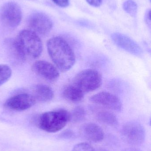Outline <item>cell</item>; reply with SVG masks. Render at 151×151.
I'll use <instances>...</instances> for the list:
<instances>
[{
	"instance_id": "obj_1",
	"label": "cell",
	"mask_w": 151,
	"mask_h": 151,
	"mask_svg": "<svg viewBox=\"0 0 151 151\" xmlns=\"http://www.w3.org/2000/svg\"><path fill=\"white\" fill-rule=\"evenodd\" d=\"M48 53L59 70L68 71L76 61L75 54L69 43L63 37H53L47 42Z\"/></svg>"
},
{
	"instance_id": "obj_22",
	"label": "cell",
	"mask_w": 151,
	"mask_h": 151,
	"mask_svg": "<svg viewBox=\"0 0 151 151\" xmlns=\"http://www.w3.org/2000/svg\"><path fill=\"white\" fill-rule=\"evenodd\" d=\"M55 4L62 8H66L69 4V0H51Z\"/></svg>"
},
{
	"instance_id": "obj_20",
	"label": "cell",
	"mask_w": 151,
	"mask_h": 151,
	"mask_svg": "<svg viewBox=\"0 0 151 151\" xmlns=\"http://www.w3.org/2000/svg\"><path fill=\"white\" fill-rule=\"evenodd\" d=\"M72 151H95L92 145L87 142H82L76 145Z\"/></svg>"
},
{
	"instance_id": "obj_8",
	"label": "cell",
	"mask_w": 151,
	"mask_h": 151,
	"mask_svg": "<svg viewBox=\"0 0 151 151\" xmlns=\"http://www.w3.org/2000/svg\"><path fill=\"white\" fill-rule=\"evenodd\" d=\"M90 101L112 111H120L122 109V103L120 99L110 92L103 91L97 93L90 98Z\"/></svg>"
},
{
	"instance_id": "obj_16",
	"label": "cell",
	"mask_w": 151,
	"mask_h": 151,
	"mask_svg": "<svg viewBox=\"0 0 151 151\" xmlns=\"http://www.w3.org/2000/svg\"><path fill=\"white\" fill-rule=\"evenodd\" d=\"M8 44L9 50L14 58L19 62H24L26 59V58L16 40L15 39L12 40Z\"/></svg>"
},
{
	"instance_id": "obj_17",
	"label": "cell",
	"mask_w": 151,
	"mask_h": 151,
	"mask_svg": "<svg viewBox=\"0 0 151 151\" xmlns=\"http://www.w3.org/2000/svg\"><path fill=\"white\" fill-rule=\"evenodd\" d=\"M86 115V111L83 107L81 106H77L70 113L71 120L75 123L80 122L84 119Z\"/></svg>"
},
{
	"instance_id": "obj_4",
	"label": "cell",
	"mask_w": 151,
	"mask_h": 151,
	"mask_svg": "<svg viewBox=\"0 0 151 151\" xmlns=\"http://www.w3.org/2000/svg\"><path fill=\"white\" fill-rule=\"evenodd\" d=\"M102 76L96 70L87 69L78 73L73 79V84L85 93L97 89L102 83Z\"/></svg>"
},
{
	"instance_id": "obj_11",
	"label": "cell",
	"mask_w": 151,
	"mask_h": 151,
	"mask_svg": "<svg viewBox=\"0 0 151 151\" xmlns=\"http://www.w3.org/2000/svg\"><path fill=\"white\" fill-rule=\"evenodd\" d=\"M32 69L35 74L49 81H56L59 76V71L56 67L46 61H36L33 64Z\"/></svg>"
},
{
	"instance_id": "obj_24",
	"label": "cell",
	"mask_w": 151,
	"mask_h": 151,
	"mask_svg": "<svg viewBox=\"0 0 151 151\" xmlns=\"http://www.w3.org/2000/svg\"><path fill=\"white\" fill-rule=\"evenodd\" d=\"M151 11L149 9L146 12V15H145V19L146 20V23L150 25L151 24Z\"/></svg>"
},
{
	"instance_id": "obj_7",
	"label": "cell",
	"mask_w": 151,
	"mask_h": 151,
	"mask_svg": "<svg viewBox=\"0 0 151 151\" xmlns=\"http://www.w3.org/2000/svg\"><path fill=\"white\" fill-rule=\"evenodd\" d=\"M28 24L30 30L37 35H45L52 29L53 23L49 17L42 12H35L29 17Z\"/></svg>"
},
{
	"instance_id": "obj_26",
	"label": "cell",
	"mask_w": 151,
	"mask_h": 151,
	"mask_svg": "<svg viewBox=\"0 0 151 151\" xmlns=\"http://www.w3.org/2000/svg\"><path fill=\"white\" fill-rule=\"evenodd\" d=\"M97 151H109L107 150L106 149H104V148H100V149H98V150Z\"/></svg>"
},
{
	"instance_id": "obj_3",
	"label": "cell",
	"mask_w": 151,
	"mask_h": 151,
	"mask_svg": "<svg viewBox=\"0 0 151 151\" xmlns=\"http://www.w3.org/2000/svg\"><path fill=\"white\" fill-rule=\"evenodd\" d=\"M25 56L37 58L41 55L43 44L38 35L31 30L21 31L15 39Z\"/></svg>"
},
{
	"instance_id": "obj_25",
	"label": "cell",
	"mask_w": 151,
	"mask_h": 151,
	"mask_svg": "<svg viewBox=\"0 0 151 151\" xmlns=\"http://www.w3.org/2000/svg\"><path fill=\"white\" fill-rule=\"evenodd\" d=\"M126 151H141L138 149H135V148H130V149H127Z\"/></svg>"
},
{
	"instance_id": "obj_14",
	"label": "cell",
	"mask_w": 151,
	"mask_h": 151,
	"mask_svg": "<svg viewBox=\"0 0 151 151\" xmlns=\"http://www.w3.org/2000/svg\"><path fill=\"white\" fill-rule=\"evenodd\" d=\"M62 96L66 101L72 103H79L84 98V93L73 84H69L64 87Z\"/></svg>"
},
{
	"instance_id": "obj_10",
	"label": "cell",
	"mask_w": 151,
	"mask_h": 151,
	"mask_svg": "<svg viewBox=\"0 0 151 151\" xmlns=\"http://www.w3.org/2000/svg\"><path fill=\"white\" fill-rule=\"evenodd\" d=\"M111 37L117 46L126 52L137 56H140L142 54V50L140 46L129 36L116 32L112 34Z\"/></svg>"
},
{
	"instance_id": "obj_19",
	"label": "cell",
	"mask_w": 151,
	"mask_h": 151,
	"mask_svg": "<svg viewBox=\"0 0 151 151\" xmlns=\"http://www.w3.org/2000/svg\"><path fill=\"white\" fill-rule=\"evenodd\" d=\"M123 8L125 11L133 17H136L137 13V5L133 0H127L124 2Z\"/></svg>"
},
{
	"instance_id": "obj_12",
	"label": "cell",
	"mask_w": 151,
	"mask_h": 151,
	"mask_svg": "<svg viewBox=\"0 0 151 151\" xmlns=\"http://www.w3.org/2000/svg\"><path fill=\"white\" fill-rule=\"evenodd\" d=\"M80 133L82 137L91 142H100L104 138L103 129L97 124L92 122L82 125L80 129Z\"/></svg>"
},
{
	"instance_id": "obj_18",
	"label": "cell",
	"mask_w": 151,
	"mask_h": 151,
	"mask_svg": "<svg viewBox=\"0 0 151 151\" xmlns=\"http://www.w3.org/2000/svg\"><path fill=\"white\" fill-rule=\"evenodd\" d=\"M12 73V71L9 66L6 65H0V86L9 80Z\"/></svg>"
},
{
	"instance_id": "obj_9",
	"label": "cell",
	"mask_w": 151,
	"mask_h": 151,
	"mask_svg": "<svg viewBox=\"0 0 151 151\" xmlns=\"http://www.w3.org/2000/svg\"><path fill=\"white\" fill-rule=\"evenodd\" d=\"M35 103L33 95L28 93H20L7 99L4 106L12 111H24L31 108Z\"/></svg>"
},
{
	"instance_id": "obj_2",
	"label": "cell",
	"mask_w": 151,
	"mask_h": 151,
	"mask_svg": "<svg viewBox=\"0 0 151 151\" xmlns=\"http://www.w3.org/2000/svg\"><path fill=\"white\" fill-rule=\"evenodd\" d=\"M70 121V113L60 109L40 114L37 118L36 125L45 132L54 133L62 130Z\"/></svg>"
},
{
	"instance_id": "obj_5",
	"label": "cell",
	"mask_w": 151,
	"mask_h": 151,
	"mask_svg": "<svg viewBox=\"0 0 151 151\" xmlns=\"http://www.w3.org/2000/svg\"><path fill=\"white\" fill-rule=\"evenodd\" d=\"M22 17V11L20 6L14 2L6 3L2 7L1 19L6 27L15 28L20 24Z\"/></svg>"
},
{
	"instance_id": "obj_6",
	"label": "cell",
	"mask_w": 151,
	"mask_h": 151,
	"mask_svg": "<svg viewBox=\"0 0 151 151\" xmlns=\"http://www.w3.org/2000/svg\"><path fill=\"white\" fill-rule=\"evenodd\" d=\"M121 134L127 142L134 145H138L142 144L144 141L145 131L140 123L131 122L123 126Z\"/></svg>"
},
{
	"instance_id": "obj_23",
	"label": "cell",
	"mask_w": 151,
	"mask_h": 151,
	"mask_svg": "<svg viewBox=\"0 0 151 151\" xmlns=\"http://www.w3.org/2000/svg\"><path fill=\"white\" fill-rule=\"evenodd\" d=\"M87 2L91 6L98 7L102 3V0H86Z\"/></svg>"
},
{
	"instance_id": "obj_21",
	"label": "cell",
	"mask_w": 151,
	"mask_h": 151,
	"mask_svg": "<svg viewBox=\"0 0 151 151\" xmlns=\"http://www.w3.org/2000/svg\"><path fill=\"white\" fill-rule=\"evenodd\" d=\"M75 134L73 131L71 130H66L60 134V137L64 139H73L75 137Z\"/></svg>"
},
{
	"instance_id": "obj_15",
	"label": "cell",
	"mask_w": 151,
	"mask_h": 151,
	"mask_svg": "<svg viewBox=\"0 0 151 151\" xmlns=\"http://www.w3.org/2000/svg\"><path fill=\"white\" fill-rule=\"evenodd\" d=\"M95 117L99 122L110 126H116L118 120L114 114L107 110L96 109L94 110Z\"/></svg>"
},
{
	"instance_id": "obj_13",
	"label": "cell",
	"mask_w": 151,
	"mask_h": 151,
	"mask_svg": "<svg viewBox=\"0 0 151 151\" xmlns=\"http://www.w3.org/2000/svg\"><path fill=\"white\" fill-rule=\"evenodd\" d=\"M33 96L36 102L47 103L53 99L54 92L52 89L48 85L38 84L33 90Z\"/></svg>"
}]
</instances>
